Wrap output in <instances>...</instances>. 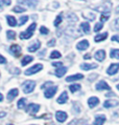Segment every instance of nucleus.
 <instances>
[{
    "instance_id": "1",
    "label": "nucleus",
    "mask_w": 119,
    "mask_h": 125,
    "mask_svg": "<svg viewBox=\"0 0 119 125\" xmlns=\"http://www.w3.org/2000/svg\"><path fill=\"white\" fill-rule=\"evenodd\" d=\"M36 27H37V23H31L30 25L27 27V30L25 31V32H22L20 34V39L21 40H26V39H29V38L33 37V35H34V30H36Z\"/></svg>"
},
{
    "instance_id": "2",
    "label": "nucleus",
    "mask_w": 119,
    "mask_h": 125,
    "mask_svg": "<svg viewBox=\"0 0 119 125\" xmlns=\"http://www.w3.org/2000/svg\"><path fill=\"white\" fill-rule=\"evenodd\" d=\"M34 87H36V82H34V81H30V80H28V81H25L22 84L23 92L25 94H30L34 89Z\"/></svg>"
},
{
    "instance_id": "3",
    "label": "nucleus",
    "mask_w": 119,
    "mask_h": 125,
    "mask_svg": "<svg viewBox=\"0 0 119 125\" xmlns=\"http://www.w3.org/2000/svg\"><path fill=\"white\" fill-rule=\"evenodd\" d=\"M42 69H43V65L40 64V63H37V64L33 65L31 67H29L28 69H26L24 74H25L26 76H30V75H34V74H37L38 72L42 71Z\"/></svg>"
},
{
    "instance_id": "4",
    "label": "nucleus",
    "mask_w": 119,
    "mask_h": 125,
    "mask_svg": "<svg viewBox=\"0 0 119 125\" xmlns=\"http://www.w3.org/2000/svg\"><path fill=\"white\" fill-rule=\"evenodd\" d=\"M40 110V105L39 104H34V103H30L28 106L26 107V112L30 114V115H36L38 112Z\"/></svg>"
},
{
    "instance_id": "5",
    "label": "nucleus",
    "mask_w": 119,
    "mask_h": 125,
    "mask_svg": "<svg viewBox=\"0 0 119 125\" xmlns=\"http://www.w3.org/2000/svg\"><path fill=\"white\" fill-rule=\"evenodd\" d=\"M57 91H58V86H52V87L47 88L46 91H45V93H44L45 98H47V99L52 98V97H53V96L55 95V93H57Z\"/></svg>"
},
{
    "instance_id": "6",
    "label": "nucleus",
    "mask_w": 119,
    "mask_h": 125,
    "mask_svg": "<svg viewBox=\"0 0 119 125\" xmlns=\"http://www.w3.org/2000/svg\"><path fill=\"white\" fill-rule=\"evenodd\" d=\"M95 88L97 91H110L111 87L106 81H99L97 84L95 85Z\"/></svg>"
},
{
    "instance_id": "7",
    "label": "nucleus",
    "mask_w": 119,
    "mask_h": 125,
    "mask_svg": "<svg viewBox=\"0 0 119 125\" xmlns=\"http://www.w3.org/2000/svg\"><path fill=\"white\" fill-rule=\"evenodd\" d=\"M9 52L16 58H19L20 55H21V47L18 45V44H13V45L9 47Z\"/></svg>"
},
{
    "instance_id": "8",
    "label": "nucleus",
    "mask_w": 119,
    "mask_h": 125,
    "mask_svg": "<svg viewBox=\"0 0 119 125\" xmlns=\"http://www.w3.org/2000/svg\"><path fill=\"white\" fill-rule=\"evenodd\" d=\"M119 71V63H112L109 68L107 69V74L108 75H115V74H117V72Z\"/></svg>"
},
{
    "instance_id": "9",
    "label": "nucleus",
    "mask_w": 119,
    "mask_h": 125,
    "mask_svg": "<svg viewBox=\"0 0 119 125\" xmlns=\"http://www.w3.org/2000/svg\"><path fill=\"white\" fill-rule=\"evenodd\" d=\"M96 10V11L98 12H101V13H110L111 11V3L110 2H107L106 4L101 5V6H96V8H94Z\"/></svg>"
},
{
    "instance_id": "10",
    "label": "nucleus",
    "mask_w": 119,
    "mask_h": 125,
    "mask_svg": "<svg viewBox=\"0 0 119 125\" xmlns=\"http://www.w3.org/2000/svg\"><path fill=\"white\" fill-rule=\"evenodd\" d=\"M18 2L23 3V4L29 6V8H36L38 5V3H39L38 0H18Z\"/></svg>"
},
{
    "instance_id": "11",
    "label": "nucleus",
    "mask_w": 119,
    "mask_h": 125,
    "mask_svg": "<svg viewBox=\"0 0 119 125\" xmlns=\"http://www.w3.org/2000/svg\"><path fill=\"white\" fill-rule=\"evenodd\" d=\"M55 118H57V120L59 121V122L62 123V122H65V121L67 120L68 115L65 112H57V114H55Z\"/></svg>"
},
{
    "instance_id": "12",
    "label": "nucleus",
    "mask_w": 119,
    "mask_h": 125,
    "mask_svg": "<svg viewBox=\"0 0 119 125\" xmlns=\"http://www.w3.org/2000/svg\"><path fill=\"white\" fill-rule=\"evenodd\" d=\"M89 47V42L88 40H82L80 42H78L77 44H76V48L79 51H85L87 50V48Z\"/></svg>"
},
{
    "instance_id": "13",
    "label": "nucleus",
    "mask_w": 119,
    "mask_h": 125,
    "mask_svg": "<svg viewBox=\"0 0 119 125\" xmlns=\"http://www.w3.org/2000/svg\"><path fill=\"white\" fill-rule=\"evenodd\" d=\"M95 59L97 61H99V62H101V61H103L104 60V58H106V52H104L103 50H99V51H97L96 53H95Z\"/></svg>"
},
{
    "instance_id": "14",
    "label": "nucleus",
    "mask_w": 119,
    "mask_h": 125,
    "mask_svg": "<svg viewBox=\"0 0 119 125\" xmlns=\"http://www.w3.org/2000/svg\"><path fill=\"white\" fill-rule=\"evenodd\" d=\"M40 47H41V42L39 40H36L34 44H30L28 46V52L29 53H34V52H37L38 48H40Z\"/></svg>"
},
{
    "instance_id": "15",
    "label": "nucleus",
    "mask_w": 119,
    "mask_h": 125,
    "mask_svg": "<svg viewBox=\"0 0 119 125\" xmlns=\"http://www.w3.org/2000/svg\"><path fill=\"white\" fill-rule=\"evenodd\" d=\"M106 121V116L104 115H97L94 119V124L95 125H102Z\"/></svg>"
},
{
    "instance_id": "16",
    "label": "nucleus",
    "mask_w": 119,
    "mask_h": 125,
    "mask_svg": "<svg viewBox=\"0 0 119 125\" xmlns=\"http://www.w3.org/2000/svg\"><path fill=\"white\" fill-rule=\"evenodd\" d=\"M99 103V99L97 98V97H91L89 98L88 100V105L91 107V108H93V107H95L96 105H98Z\"/></svg>"
},
{
    "instance_id": "17",
    "label": "nucleus",
    "mask_w": 119,
    "mask_h": 125,
    "mask_svg": "<svg viewBox=\"0 0 119 125\" xmlns=\"http://www.w3.org/2000/svg\"><path fill=\"white\" fill-rule=\"evenodd\" d=\"M118 104H119V102L117 101V100H107V101L103 103V106L106 107V108H110V107L117 106Z\"/></svg>"
},
{
    "instance_id": "18",
    "label": "nucleus",
    "mask_w": 119,
    "mask_h": 125,
    "mask_svg": "<svg viewBox=\"0 0 119 125\" xmlns=\"http://www.w3.org/2000/svg\"><path fill=\"white\" fill-rule=\"evenodd\" d=\"M68 101V94L67 92H63L62 95L58 98V103L59 104H64Z\"/></svg>"
},
{
    "instance_id": "19",
    "label": "nucleus",
    "mask_w": 119,
    "mask_h": 125,
    "mask_svg": "<svg viewBox=\"0 0 119 125\" xmlns=\"http://www.w3.org/2000/svg\"><path fill=\"white\" fill-rule=\"evenodd\" d=\"M97 67V64L95 63H83L80 65V68L84 71H90V69H94Z\"/></svg>"
},
{
    "instance_id": "20",
    "label": "nucleus",
    "mask_w": 119,
    "mask_h": 125,
    "mask_svg": "<svg viewBox=\"0 0 119 125\" xmlns=\"http://www.w3.org/2000/svg\"><path fill=\"white\" fill-rule=\"evenodd\" d=\"M66 72H67V67L65 66H61V67H58L57 71H55V76L59 78H62L63 76L66 74Z\"/></svg>"
},
{
    "instance_id": "21",
    "label": "nucleus",
    "mask_w": 119,
    "mask_h": 125,
    "mask_svg": "<svg viewBox=\"0 0 119 125\" xmlns=\"http://www.w3.org/2000/svg\"><path fill=\"white\" fill-rule=\"evenodd\" d=\"M83 78H84V76L82 74H75L73 76H69V77H67L66 78V81L67 82H73V81H76V80H80Z\"/></svg>"
},
{
    "instance_id": "22",
    "label": "nucleus",
    "mask_w": 119,
    "mask_h": 125,
    "mask_svg": "<svg viewBox=\"0 0 119 125\" xmlns=\"http://www.w3.org/2000/svg\"><path fill=\"white\" fill-rule=\"evenodd\" d=\"M18 94H19V92H18V89L17 88L10 89V91L8 93V99L9 100V101H12L14 98H16V97L18 96Z\"/></svg>"
},
{
    "instance_id": "23",
    "label": "nucleus",
    "mask_w": 119,
    "mask_h": 125,
    "mask_svg": "<svg viewBox=\"0 0 119 125\" xmlns=\"http://www.w3.org/2000/svg\"><path fill=\"white\" fill-rule=\"evenodd\" d=\"M107 37H108V33L107 32L103 33V34H99V35H97V36H95V38H94V41H95V42H101V41L106 40Z\"/></svg>"
},
{
    "instance_id": "24",
    "label": "nucleus",
    "mask_w": 119,
    "mask_h": 125,
    "mask_svg": "<svg viewBox=\"0 0 119 125\" xmlns=\"http://www.w3.org/2000/svg\"><path fill=\"white\" fill-rule=\"evenodd\" d=\"M6 21H8L9 26H16V24H17L16 18H15V17H13V16H10V15L6 16Z\"/></svg>"
},
{
    "instance_id": "25",
    "label": "nucleus",
    "mask_w": 119,
    "mask_h": 125,
    "mask_svg": "<svg viewBox=\"0 0 119 125\" xmlns=\"http://www.w3.org/2000/svg\"><path fill=\"white\" fill-rule=\"evenodd\" d=\"M80 29L83 30V32L85 33V34H89L90 33V24L88 22L80 23Z\"/></svg>"
},
{
    "instance_id": "26",
    "label": "nucleus",
    "mask_w": 119,
    "mask_h": 125,
    "mask_svg": "<svg viewBox=\"0 0 119 125\" xmlns=\"http://www.w3.org/2000/svg\"><path fill=\"white\" fill-rule=\"evenodd\" d=\"M110 56H111V58L119 59V50H117V48H113V50H111Z\"/></svg>"
},
{
    "instance_id": "27",
    "label": "nucleus",
    "mask_w": 119,
    "mask_h": 125,
    "mask_svg": "<svg viewBox=\"0 0 119 125\" xmlns=\"http://www.w3.org/2000/svg\"><path fill=\"white\" fill-rule=\"evenodd\" d=\"M33 60H34L33 57H30V56H24V58H23V60H22V62H21V63H22L23 66H25V65H27V64L29 63V62H31Z\"/></svg>"
},
{
    "instance_id": "28",
    "label": "nucleus",
    "mask_w": 119,
    "mask_h": 125,
    "mask_svg": "<svg viewBox=\"0 0 119 125\" xmlns=\"http://www.w3.org/2000/svg\"><path fill=\"white\" fill-rule=\"evenodd\" d=\"M6 37H8V40H15L16 32H14V31H8V32H6Z\"/></svg>"
},
{
    "instance_id": "29",
    "label": "nucleus",
    "mask_w": 119,
    "mask_h": 125,
    "mask_svg": "<svg viewBox=\"0 0 119 125\" xmlns=\"http://www.w3.org/2000/svg\"><path fill=\"white\" fill-rule=\"evenodd\" d=\"M83 17H84V18H86V19H88V20H91V21L95 20V14H93V13H87V14H84Z\"/></svg>"
},
{
    "instance_id": "30",
    "label": "nucleus",
    "mask_w": 119,
    "mask_h": 125,
    "mask_svg": "<svg viewBox=\"0 0 119 125\" xmlns=\"http://www.w3.org/2000/svg\"><path fill=\"white\" fill-rule=\"evenodd\" d=\"M25 105H26V99H24V98H22V99H20L19 101H18V103H17V106H18V108H23V107H25Z\"/></svg>"
},
{
    "instance_id": "31",
    "label": "nucleus",
    "mask_w": 119,
    "mask_h": 125,
    "mask_svg": "<svg viewBox=\"0 0 119 125\" xmlns=\"http://www.w3.org/2000/svg\"><path fill=\"white\" fill-rule=\"evenodd\" d=\"M69 89L71 91V93H75L80 89V85L79 84H72L69 86Z\"/></svg>"
},
{
    "instance_id": "32",
    "label": "nucleus",
    "mask_w": 119,
    "mask_h": 125,
    "mask_svg": "<svg viewBox=\"0 0 119 125\" xmlns=\"http://www.w3.org/2000/svg\"><path fill=\"white\" fill-rule=\"evenodd\" d=\"M62 57V55H61V53L60 52H58V51H53L52 53L50 54V58L51 59H59V58H61Z\"/></svg>"
},
{
    "instance_id": "33",
    "label": "nucleus",
    "mask_w": 119,
    "mask_h": 125,
    "mask_svg": "<svg viewBox=\"0 0 119 125\" xmlns=\"http://www.w3.org/2000/svg\"><path fill=\"white\" fill-rule=\"evenodd\" d=\"M110 18V13H102V15L100 16V22H106L108 19Z\"/></svg>"
},
{
    "instance_id": "34",
    "label": "nucleus",
    "mask_w": 119,
    "mask_h": 125,
    "mask_svg": "<svg viewBox=\"0 0 119 125\" xmlns=\"http://www.w3.org/2000/svg\"><path fill=\"white\" fill-rule=\"evenodd\" d=\"M13 11L15 12V13H24L26 11L25 9L23 8V6H20V5H17V6H15V8L13 9Z\"/></svg>"
},
{
    "instance_id": "35",
    "label": "nucleus",
    "mask_w": 119,
    "mask_h": 125,
    "mask_svg": "<svg viewBox=\"0 0 119 125\" xmlns=\"http://www.w3.org/2000/svg\"><path fill=\"white\" fill-rule=\"evenodd\" d=\"M62 19H63L62 14L58 15V17H57V18H55V20H54V26H59L60 24H61V22H62Z\"/></svg>"
},
{
    "instance_id": "36",
    "label": "nucleus",
    "mask_w": 119,
    "mask_h": 125,
    "mask_svg": "<svg viewBox=\"0 0 119 125\" xmlns=\"http://www.w3.org/2000/svg\"><path fill=\"white\" fill-rule=\"evenodd\" d=\"M103 27V23H95V26H94V32H99V31Z\"/></svg>"
},
{
    "instance_id": "37",
    "label": "nucleus",
    "mask_w": 119,
    "mask_h": 125,
    "mask_svg": "<svg viewBox=\"0 0 119 125\" xmlns=\"http://www.w3.org/2000/svg\"><path fill=\"white\" fill-rule=\"evenodd\" d=\"M67 18H68V20H69V21H71V22H74V21H77V17H76L75 15H74V14H69V15H68V17H67Z\"/></svg>"
},
{
    "instance_id": "38",
    "label": "nucleus",
    "mask_w": 119,
    "mask_h": 125,
    "mask_svg": "<svg viewBox=\"0 0 119 125\" xmlns=\"http://www.w3.org/2000/svg\"><path fill=\"white\" fill-rule=\"evenodd\" d=\"M27 20H28V16H22L19 20V25H23L24 23L27 22Z\"/></svg>"
},
{
    "instance_id": "39",
    "label": "nucleus",
    "mask_w": 119,
    "mask_h": 125,
    "mask_svg": "<svg viewBox=\"0 0 119 125\" xmlns=\"http://www.w3.org/2000/svg\"><path fill=\"white\" fill-rule=\"evenodd\" d=\"M40 33L43 34V35H47L48 33H49V30H48L47 27H45V26H41L40 27Z\"/></svg>"
},
{
    "instance_id": "40",
    "label": "nucleus",
    "mask_w": 119,
    "mask_h": 125,
    "mask_svg": "<svg viewBox=\"0 0 119 125\" xmlns=\"http://www.w3.org/2000/svg\"><path fill=\"white\" fill-rule=\"evenodd\" d=\"M10 3H12L10 0H0V6H2V5H9Z\"/></svg>"
},
{
    "instance_id": "41",
    "label": "nucleus",
    "mask_w": 119,
    "mask_h": 125,
    "mask_svg": "<svg viewBox=\"0 0 119 125\" xmlns=\"http://www.w3.org/2000/svg\"><path fill=\"white\" fill-rule=\"evenodd\" d=\"M114 29L119 31V18H117L116 20L114 21Z\"/></svg>"
},
{
    "instance_id": "42",
    "label": "nucleus",
    "mask_w": 119,
    "mask_h": 125,
    "mask_svg": "<svg viewBox=\"0 0 119 125\" xmlns=\"http://www.w3.org/2000/svg\"><path fill=\"white\" fill-rule=\"evenodd\" d=\"M51 85H52V82H51V81H49V82H46L45 84L42 85V86H41V88H42V89H44V88H46L47 86H51Z\"/></svg>"
},
{
    "instance_id": "43",
    "label": "nucleus",
    "mask_w": 119,
    "mask_h": 125,
    "mask_svg": "<svg viewBox=\"0 0 119 125\" xmlns=\"http://www.w3.org/2000/svg\"><path fill=\"white\" fill-rule=\"evenodd\" d=\"M62 62H53L52 63V66H54V67H61L62 66Z\"/></svg>"
},
{
    "instance_id": "44",
    "label": "nucleus",
    "mask_w": 119,
    "mask_h": 125,
    "mask_svg": "<svg viewBox=\"0 0 119 125\" xmlns=\"http://www.w3.org/2000/svg\"><path fill=\"white\" fill-rule=\"evenodd\" d=\"M112 41H115V42L119 43V35H115V36L112 37Z\"/></svg>"
},
{
    "instance_id": "45",
    "label": "nucleus",
    "mask_w": 119,
    "mask_h": 125,
    "mask_svg": "<svg viewBox=\"0 0 119 125\" xmlns=\"http://www.w3.org/2000/svg\"><path fill=\"white\" fill-rule=\"evenodd\" d=\"M3 63H6V59L2 55H0V64H3Z\"/></svg>"
},
{
    "instance_id": "46",
    "label": "nucleus",
    "mask_w": 119,
    "mask_h": 125,
    "mask_svg": "<svg viewBox=\"0 0 119 125\" xmlns=\"http://www.w3.org/2000/svg\"><path fill=\"white\" fill-rule=\"evenodd\" d=\"M54 44H55V39H51L49 42L47 43V45H48V46H53Z\"/></svg>"
},
{
    "instance_id": "47",
    "label": "nucleus",
    "mask_w": 119,
    "mask_h": 125,
    "mask_svg": "<svg viewBox=\"0 0 119 125\" xmlns=\"http://www.w3.org/2000/svg\"><path fill=\"white\" fill-rule=\"evenodd\" d=\"M84 59H85V60H89V59H91V55L90 54H86L85 56H84Z\"/></svg>"
},
{
    "instance_id": "48",
    "label": "nucleus",
    "mask_w": 119,
    "mask_h": 125,
    "mask_svg": "<svg viewBox=\"0 0 119 125\" xmlns=\"http://www.w3.org/2000/svg\"><path fill=\"white\" fill-rule=\"evenodd\" d=\"M76 123H77V120H73V121H71L68 125H76Z\"/></svg>"
},
{
    "instance_id": "49",
    "label": "nucleus",
    "mask_w": 119,
    "mask_h": 125,
    "mask_svg": "<svg viewBox=\"0 0 119 125\" xmlns=\"http://www.w3.org/2000/svg\"><path fill=\"white\" fill-rule=\"evenodd\" d=\"M6 116V113L5 112H1L0 113V118H3V117H5Z\"/></svg>"
},
{
    "instance_id": "50",
    "label": "nucleus",
    "mask_w": 119,
    "mask_h": 125,
    "mask_svg": "<svg viewBox=\"0 0 119 125\" xmlns=\"http://www.w3.org/2000/svg\"><path fill=\"white\" fill-rule=\"evenodd\" d=\"M45 52H46V50H44L43 52H42V53H40V55H39V56H40V57H42V56H44V54H45Z\"/></svg>"
},
{
    "instance_id": "51",
    "label": "nucleus",
    "mask_w": 119,
    "mask_h": 125,
    "mask_svg": "<svg viewBox=\"0 0 119 125\" xmlns=\"http://www.w3.org/2000/svg\"><path fill=\"white\" fill-rule=\"evenodd\" d=\"M2 99H3V96H2V94H1V93H0V102H1V101H2Z\"/></svg>"
},
{
    "instance_id": "52",
    "label": "nucleus",
    "mask_w": 119,
    "mask_h": 125,
    "mask_svg": "<svg viewBox=\"0 0 119 125\" xmlns=\"http://www.w3.org/2000/svg\"><path fill=\"white\" fill-rule=\"evenodd\" d=\"M116 12H117V13H118V14H119V6H118V8H117V9H116Z\"/></svg>"
},
{
    "instance_id": "53",
    "label": "nucleus",
    "mask_w": 119,
    "mask_h": 125,
    "mask_svg": "<svg viewBox=\"0 0 119 125\" xmlns=\"http://www.w3.org/2000/svg\"><path fill=\"white\" fill-rule=\"evenodd\" d=\"M117 88H118V89H119V84H117Z\"/></svg>"
},
{
    "instance_id": "54",
    "label": "nucleus",
    "mask_w": 119,
    "mask_h": 125,
    "mask_svg": "<svg viewBox=\"0 0 119 125\" xmlns=\"http://www.w3.org/2000/svg\"><path fill=\"white\" fill-rule=\"evenodd\" d=\"M50 125H54V124H53V123H51V124H50Z\"/></svg>"
},
{
    "instance_id": "55",
    "label": "nucleus",
    "mask_w": 119,
    "mask_h": 125,
    "mask_svg": "<svg viewBox=\"0 0 119 125\" xmlns=\"http://www.w3.org/2000/svg\"><path fill=\"white\" fill-rule=\"evenodd\" d=\"M0 30H1V25H0Z\"/></svg>"
},
{
    "instance_id": "56",
    "label": "nucleus",
    "mask_w": 119,
    "mask_h": 125,
    "mask_svg": "<svg viewBox=\"0 0 119 125\" xmlns=\"http://www.w3.org/2000/svg\"><path fill=\"white\" fill-rule=\"evenodd\" d=\"M8 125H13V124H8Z\"/></svg>"
},
{
    "instance_id": "57",
    "label": "nucleus",
    "mask_w": 119,
    "mask_h": 125,
    "mask_svg": "<svg viewBox=\"0 0 119 125\" xmlns=\"http://www.w3.org/2000/svg\"><path fill=\"white\" fill-rule=\"evenodd\" d=\"M84 1H85V0H84Z\"/></svg>"
}]
</instances>
